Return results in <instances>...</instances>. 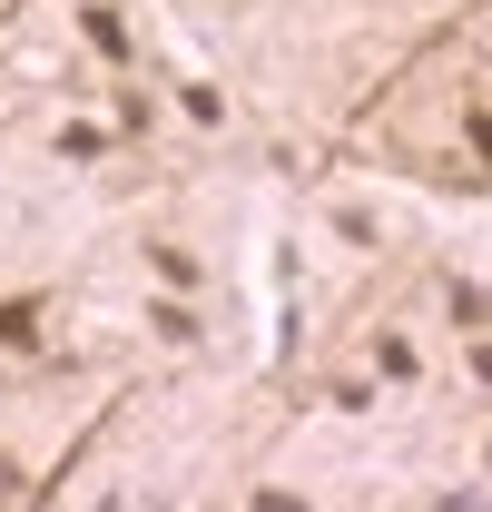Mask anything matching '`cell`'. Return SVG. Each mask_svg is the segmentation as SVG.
I'll return each mask as SVG.
<instances>
[{"label":"cell","instance_id":"cell-2","mask_svg":"<svg viewBox=\"0 0 492 512\" xmlns=\"http://www.w3.org/2000/svg\"><path fill=\"white\" fill-rule=\"evenodd\" d=\"M89 40H99L109 60H128V30H119V10H89Z\"/></svg>","mask_w":492,"mask_h":512},{"label":"cell","instance_id":"cell-4","mask_svg":"<svg viewBox=\"0 0 492 512\" xmlns=\"http://www.w3.org/2000/svg\"><path fill=\"white\" fill-rule=\"evenodd\" d=\"M443 512H492V503H483V493H453V503H443Z\"/></svg>","mask_w":492,"mask_h":512},{"label":"cell","instance_id":"cell-3","mask_svg":"<svg viewBox=\"0 0 492 512\" xmlns=\"http://www.w3.org/2000/svg\"><path fill=\"white\" fill-rule=\"evenodd\" d=\"M246 512H315V503H306V493H276V483H266V493H256Z\"/></svg>","mask_w":492,"mask_h":512},{"label":"cell","instance_id":"cell-1","mask_svg":"<svg viewBox=\"0 0 492 512\" xmlns=\"http://www.w3.org/2000/svg\"><path fill=\"white\" fill-rule=\"evenodd\" d=\"M0 345H40V306L30 296H0Z\"/></svg>","mask_w":492,"mask_h":512},{"label":"cell","instance_id":"cell-5","mask_svg":"<svg viewBox=\"0 0 492 512\" xmlns=\"http://www.w3.org/2000/svg\"><path fill=\"white\" fill-rule=\"evenodd\" d=\"M473 375H483V384H492V345H473Z\"/></svg>","mask_w":492,"mask_h":512}]
</instances>
